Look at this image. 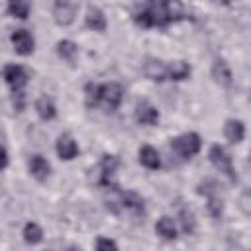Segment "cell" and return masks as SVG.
I'll return each mask as SVG.
<instances>
[{
	"label": "cell",
	"instance_id": "6da1fadb",
	"mask_svg": "<svg viewBox=\"0 0 251 251\" xmlns=\"http://www.w3.org/2000/svg\"><path fill=\"white\" fill-rule=\"evenodd\" d=\"M192 18L178 2H143L131 10V20L139 27H167L175 22Z\"/></svg>",
	"mask_w": 251,
	"mask_h": 251
},
{
	"label": "cell",
	"instance_id": "7a4b0ae2",
	"mask_svg": "<svg viewBox=\"0 0 251 251\" xmlns=\"http://www.w3.org/2000/svg\"><path fill=\"white\" fill-rule=\"evenodd\" d=\"M198 194L206 196L208 200V212L212 218H220L224 212V200H222V186L214 178H206L198 184Z\"/></svg>",
	"mask_w": 251,
	"mask_h": 251
},
{
	"label": "cell",
	"instance_id": "3957f363",
	"mask_svg": "<svg viewBox=\"0 0 251 251\" xmlns=\"http://www.w3.org/2000/svg\"><path fill=\"white\" fill-rule=\"evenodd\" d=\"M200 145H202L200 135H198V133H192V131H190V133H182V135L171 139V149H173L180 159H190V157H194V155L200 151Z\"/></svg>",
	"mask_w": 251,
	"mask_h": 251
},
{
	"label": "cell",
	"instance_id": "277c9868",
	"mask_svg": "<svg viewBox=\"0 0 251 251\" xmlns=\"http://www.w3.org/2000/svg\"><path fill=\"white\" fill-rule=\"evenodd\" d=\"M208 157H210L212 165H214L220 173H224L231 182H235V180H237V173H235V169H233V161H231L229 153H227L222 145H212V147H210Z\"/></svg>",
	"mask_w": 251,
	"mask_h": 251
},
{
	"label": "cell",
	"instance_id": "5b68a950",
	"mask_svg": "<svg viewBox=\"0 0 251 251\" xmlns=\"http://www.w3.org/2000/svg\"><path fill=\"white\" fill-rule=\"evenodd\" d=\"M124 100V88L118 82H104L100 84V106L106 112H116Z\"/></svg>",
	"mask_w": 251,
	"mask_h": 251
},
{
	"label": "cell",
	"instance_id": "8992f818",
	"mask_svg": "<svg viewBox=\"0 0 251 251\" xmlns=\"http://www.w3.org/2000/svg\"><path fill=\"white\" fill-rule=\"evenodd\" d=\"M27 71L22 65H6L4 67V80L12 90V96L24 94V88L27 84Z\"/></svg>",
	"mask_w": 251,
	"mask_h": 251
},
{
	"label": "cell",
	"instance_id": "52a82bcc",
	"mask_svg": "<svg viewBox=\"0 0 251 251\" xmlns=\"http://www.w3.org/2000/svg\"><path fill=\"white\" fill-rule=\"evenodd\" d=\"M118 165H120V159L116 157V155H102V159H100V163H98V184L100 186H104V188H108V186H112L114 182H112V176H114V173H116V169H118Z\"/></svg>",
	"mask_w": 251,
	"mask_h": 251
},
{
	"label": "cell",
	"instance_id": "ba28073f",
	"mask_svg": "<svg viewBox=\"0 0 251 251\" xmlns=\"http://www.w3.org/2000/svg\"><path fill=\"white\" fill-rule=\"evenodd\" d=\"M78 12V4L76 2H67V0H59L53 4V18L59 25H71L76 18Z\"/></svg>",
	"mask_w": 251,
	"mask_h": 251
},
{
	"label": "cell",
	"instance_id": "9c48e42d",
	"mask_svg": "<svg viewBox=\"0 0 251 251\" xmlns=\"http://www.w3.org/2000/svg\"><path fill=\"white\" fill-rule=\"evenodd\" d=\"M10 39H12V45H14V49H16L18 55L27 57V55L33 53L35 39H33V35L27 29H24V27L22 29H14L12 35H10Z\"/></svg>",
	"mask_w": 251,
	"mask_h": 251
},
{
	"label": "cell",
	"instance_id": "30bf717a",
	"mask_svg": "<svg viewBox=\"0 0 251 251\" xmlns=\"http://www.w3.org/2000/svg\"><path fill=\"white\" fill-rule=\"evenodd\" d=\"M135 122L141 124V126H155L159 122L157 108L147 100H139L135 104Z\"/></svg>",
	"mask_w": 251,
	"mask_h": 251
},
{
	"label": "cell",
	"instance_id": "8fae6325",
	"mask_svg": "<svg viewBox=\"0 0 251 251\" xmlns=\"http://www.w3.org/2000/svg\"><path fill=\"white\" fill-rule=\"evenodd\" d=\"M55 149H57L59 159H63V161H73L78 155V145H76V141L69 133L59 135V139L55 143Z\"/></svg>",
	"mask_w": 251,
	"mask_h": 251
},
{
	"label": "cell",
	"instance_id": "7c38bea8",
	"mask_svg": "<svg viewBox=\"0 0 251 251\" xmlns=\"http://www.w3.org/2000/svg\"><path fill=\"white\" fill-rule=\"evenodd\" d=\"M143 75L151 80H167V65L159 59H153V57H147L143 61Z\"/></svg>",
	"mask_w": 251,
	"mask_h": 251
},
{
	"label": "cell",
	"instance_id": "4fadbf2b",
	"mask_svg": "<svg viewBox=\"0 0 251 251\" xmlns=\"http://www.w3.org/2000/svg\"><path fill=\"white\" fill-rule=\"evenodd\" d=\"M27 167H29L31 176L37 178V180H45L49 176V173H51V165L47 163V159L43 155H31Z\"/></svg>",
	"mask_w": 251,
	"mask_h": 251
},
{
	"label": "cell",
	"instance_id": "5bb4252c",
	"mask_svg": "<svg viewBox=\"0 0 251 251\" xmlns=\"http://www.w3.org/2000/svg\"><path fill=\"white\" fill-rule=\"evenodd\" d=\"M84 24H86V27H90V29H94V31H104L106 25H108L106 16H104V12H102L98 6H88Z\"/></svg>",
	"mask_w": 251,
	"mask_h": 251
},
{
	"label": "cell",
	"instance_id": "9a60e30c",
	"mask_svg": "<svg viewBox=\"0 0 251 251\" xmlns=\"http://www.w3.org/2000/svg\"><path fill=\"white\" fill-rule=\"evenodd\" d=\"M104 202H106V208L112 212V214H118L120 210H124V192L112 184L106 188V196H104Z\"/></svg>",
	"mask_w": 251,
	"mask_h": 251
},
{
	"label": "cell",
	"instance_id": "2e32d148",
	"mask_svg": "<svg viewBox=\"0 0 251 251\" xmlns=\"http://www.w3.org/2000/svg\"><path fill=\"white\" fill-rule=\"evenodd\" d=\"M35 112H37V116H39L41 120H45V122L53 120V118L57 116V108H55L53 98H51V96H47V94L39 96V98H37V102H35Z\"/></svg>",
	"mask_w": 251,
	"mask_h": 251
},
{
	"label": "cell",
	"instance_id": "e0dca14e",
	"mask_svg": "<svg viewBox=\"0 0 251 251\" xmlns=\"http://www.w3.org/2000/svg\"><path fill=\"white\" fill-rule=\"evenodd\" d=\"M224 133L229 143H239L245 137V126L241 120H227L224 126Z\"/></svg>",
	"mask_w": 251,
	"mask_h": 251
},
{
	"label": "cell",
	"instance_id": "ac0fdd59",
	"mask_svg": "<svg viewBox=\"0 0 251 251\" xmlns=\"http://www.w3.org/2000/svg\"><path fill=\"white\" fill-rule=\"evenodd\" d=\"M190 76V65L186 61H173L167 65V80H184Z\"/></svg>",
	"mask_w": 251,
	"mask_h": 251
},
{
	"label": "cell",
	"instance_id": "d6986e66",
	"mask_svg": "<svg viewBox=\"0 0 251 251\" xmlns=\"http://www.w3.org/2000/svg\"><path fill=\"white\" fill-rule=\"evenodd\" d=\"M139 163H141L143 167L155 171V169L161 167V157H159V153H157L155 147H151V145H143V147L139 149Z\"/></svg>",
	"mask_w": 251,
	"mask_h": 251
},
{
	"label": "cell",
	"instance_id": "ffe728a7",
	"mask_svg": "<svg viewBox=\"0 0 251 251\" xmlns=\"http://www.w3.org/2000/svg\"><path fill=\"white\" fill-rule=\"evenodd\" d=\"M155 231H157V235H161L165 241H175V239H176V227H175V222H173L169 216H163V218L157 220Z\"/></svg>",
	"mask_w": 251,
	"mask_h": 251
},
{
	"label": "cell",
	"instance_id": "44dd1931",
	"mask_svg": "<svg viewBox=\"0 0 251 251\" xmlns=\"http://www.w3.org/2000/svg\"><path fill=\"white\" fill-rule=\"evenodd\" d=\"M212 76L216 78V82L224 84V86H229L231 84V71L227 67V63L224 59H216L214 65H212Z\"/></svg>",
	"mask_w": 251,
	"mask_h": 251
},
{
	"label": "cell",
	"instance_id": "7402d4cb",
	"mask_svg": "<svg viewBox=\"0 0 251 251\" xmlns=\"http://www.w3.org/2000/svg\"><path fill=\"white\" fill-rule=\"evenodd\" d=\"M124 210L131 212L133 216H143L145 214L143 198L137 192H124Z\"/></svg>",
	"mask_w": 251,
	"mask_h": 251
},
{
	"label": "cell",
	"instance_id": "603a6c76",
	"mask_svg": "<svg viewBox=\"0 0 251 251\" xmlns=\"http://www.w3.org/2000/svg\"><path fill=\"white\" fill-rule=\"evenodd\" d=\"M76 53H78V47H76V43H73L71 39H61V41L57 43V55H59L63 61L75 63Z\"/></svg>",
	"mask_w": 251,
	"mask_h": 251
},
{
	"label": "cell",
	"instance_id": "cb8c5ba5",
	"mask_svg": "<svg viewBox=\"0 0 251 251\" xmlns=\"http://www.w3.org/2000/svg\"><path fill=\"white\" fill-rule=\"evenodd\" d=\"M178 220H180V226H182V231L184 233H194V229H196V218H194V212L188 206H180Z\"/></svg>",
	"mask_w": 251,
	"mask_h": 251
},
{
	"label": "cell",
	"instance_id": "d4e9b609",
	"mask_svg": "<svg viewBox=\"0 0 251 251\" xmlns=\"http://www.w3.org/2000/svg\"><path fill=\"white\" fill-rule=\"evenodd\" d=\"M84 104L88 108H98L100 106V84L88 82L84 86Z\"/></svg>",
	"mask_w": 251,
	"mask_h": 251
},
{
	"label": "cell",
	"instance_id": "484cf974",
	"mask_svg": "<svg viewBox=\"0 0 251 251\" xmlns=\"http://www.w3.org/2000/svg\"><path fill=\"white\" fill-rule=\"evenodd\" d=\"M24 239H25L27 243H31V245H37V243L43 239V229H41L37 224L29 222V224H25V227H24Z\"/></svg>",
	"mask_w": 251,
	"mask_h": 251
},
{
	"label": "cell",
	"instance_id": "4316f807",
	"mask_svg": "<svg viewBox=\"0 0 251 251\" xmlns=\"http://www.w3.org/2000/svg\"><path fill=\"white\" fill-rule=\"evenodd\" d=\"M6 10H8L10 16H14V18H18V20H25V18L29 16L31 6H29V2H10Z\"/></svg>",
	"mask_w": 251,
	"mask_h": 251
},
{
	"label": "cell",
	"instance_id": "83f0119b",
	"mask_svg": "<svg viewBox=\"0 0 251 251\" xmlns=\"http://www.w3.org/2000/svg\"><path fill=\"white\" fill-rule=\"evenodd\" d=\"M96 251H118V245H116V241H112L108 237H100L96 241Z\"/></svg>",
	"mask_w": 251,
	"mask_h": 251
},
{
	"label": "cell",
	"instance_id": "f1b7e54d",
	"mask_svg": "<svg viewBox=\"0 0 251 251\" xmlns=\"http://www.w3.org/2000/svg\"><path fill=\"white\" fill-rule=\"evenodd\" d=\"M6 167H8V149L4 145V149H2V169H6Z\"/></svg>",
	"mask_w": 251,
	"mask_h": 251
},
{
	"label": "cell",
	"instance_id": "f546056e",
	"mask_svg": "<svg viewBox=\"0 0 251 251\" xmlns=\"http://www.w3.org/2000/svg\"><path fill=\"white\" fill-rule=\"evenodd\" d=\"M67 251H80V249H76V247H69Z\"/></svg>",
	"mask_w": 251,
	"mask_h": 251
}]
</instances>
